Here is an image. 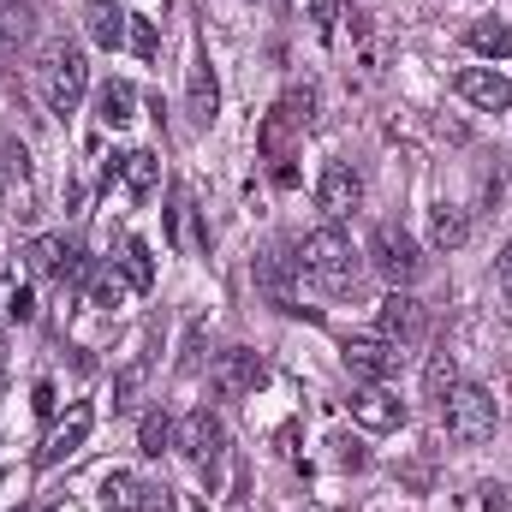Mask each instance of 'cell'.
I'll use <instances>...</instances> for the list:
<instances>
[{
  "instance_id": "cell-18",
  "label": "cell",
  "mask_w": 512,
  "mask_h": 512,
  "mask_svg": "<svg viewBox=\"0 0 512 512\" xmlns=\"http://www.w3.org/2000/svg\"><path fill=\"white\" fill-rule=\"evenodd\" d=\"M465 42H471L477 54H489V60H507L512 54V24H501V18H477V24L465 30Z\"/></svg>"
},
{
  "instance_id": "cell-16",
  "label": "cell",
  "mask_w": 512,
  "mask_h": 512,
  "mask_svg": "<svg viewBox=\"0 0 512 512\" xmlns=\"http://www.w3.org/2000/svg\"><path fill=\"white\" fill-rule=\"evenodd\" d=\"M131 108H137V90H131V84H120V78H114V84H102V96H96V120H102L108 131L131 126V120H137Z\"/></svg>"
},
{
  "instance_id": "cell-39",
  "label": "cell",
  "mask_w": 512,
  "mask_h": 512,
  "mask_svg": "<svg viewBox=\"0 0 512 512\" xmlns=\"http://www.w3.org/2000/svg\"><path fill=\"white\" fill-rule=\"evenodd\" d=\"M96 6H102V0H96Z\"/></svg>"
},
{
  "instance_id": "cell-1",
  "label": "cell",
  "mask_w": 512,
  "mask_h": 512,
  "mask_svg": "<svg viewBox=\"0 0 512 512\" xmlns=\"http://www.w3.org/2000/svg\"><path fill=\"white\" fill-rule=\"evenodd\" d=\"M298 268H304L322 292H352V280H358V251H352V239L328 221V227L304 233V245H298Z\"/></svg>"
},
{
  "instance_id": "cell-2",
  "label": "cell",
  "mask_w": 512,
  "mask_h": 512,
  "mask_svg": "<svg viewBox=\"0 0 512 512\" xmlns=\"http://www.w3.org/2000/svg\"><path fill=\"white\" fill-rule=\"evenodd\" d=\"M441 423H447V435H453L459 447L489 441V435H495V423H501L495 393H489V387H477V382H459L447 399H441Z\"/></svg>"
},
{
  "instance_id": "cell-5",
  "label": "cell",
  "mask_w": 512,
  "mask_h": 512,
  "mask_svg": "<svg viewBox=\"0 0 512 512\" xmlns=\"http://www.w3.org/2000/svg\"><path fill=\"white\" fill-rule=\"evenodd\" d=\"M179 453L191 459V465H203L209 471V483H215V465H221V453H227V423L203 405V411H191L185 423H179Z\"/></svg>"
},
{
  "instance_id": "cell-21",
  "label": "cell",
  "mask_w": 512,
  "mask_h": 512,
  "mask_svg": "<svg viewBox=\"0 0 512 512\" xmlns=\"http://www.w3.org/2000/svg\"><path fill=\"white\" fill-rule=\"evenodd\" d=\"M120 274H126L131 292H149V286H155V256H149L143 239H126V251H120Z\"/></svg>"
},
{
  "instance_id": "cell-22",
  "label": "cell",
  "mask_w": 512,
  "mask_h": 512,
  "mask_svg": "<svg viewBox=\"0 0 512 512\" xmlns=\"http://www.w3.org/2000/svg\"><path fill=\"white\" fill-rule=\"evenodd\" d=\"M137 501H143V489H137L131 471H108L102 477V512H137Z\"/></svg>"
},
{
  "instance_id": "cell-11",
  "label": "cell",
  "mask_w": 512,
  "mask_h": 512,
  "mask_svg": "<svg viewBox=\"0 0 512 512\" xmlns=\"http://www.w3.org/2000/svg\"><path fill=\"white\" fill-rule=\"evenodd\" d=\"M453 84H459V96H465L471 108H483V114H507L512 108V84L501 72H489V66H465Z\"/></svg>"
},
{
  "instance_id": "cell-8",
  "label": "cell",
  "mask_w": 512,
  "mask_h": 512,
  "mask_svg": "<svg viewBox=\"0 0 512 512\" xmlns=\"http://www.w3.org/2000/svg\"><path fill=\"white\" fill-rule=\"evenodd\" d=\"M358 203H364V179H358L346 161H328L322 179H316V209H322L328 221H346Z\"/></svg>"
},
{
  "instance_id": "cell-28",
  "label": "cell",
  "mask_w": 512,
  "mask_h": 512,
  "mask_svg": "<svg viewBox=\"0 0 512 512\" xmlns=\"http://www.w3.org/2000/svg\"><path fill=\"white\" fill-rule=\"evenodd\" d=\"M143 376H149V364H126V370H120V382H114V405H120V411H131V405H137Z\"/></svg>"
},
{
  "instance_id": "cell-4",
  "label": "cell",
  "mask_w": 512,
  "mask_h": 512,
  "mask_svg": "<svg viewBox=\"0 0 512 512\" xmlns=\"http://www.w3.org/2000/svg\"><path fill=\"white\" fill-rule=\"evenodd\" d=\"M370 262H376V274L393 280V286H411V280L423 274V251H417V239H411L405 227H376Z\"/></svg>"
},
{
  "instance_id": "cell-26",
  "label": "cell",
  "mask_w": 512,
  "mask_h": 512,
  "mask_svg": "<svg viewBox=\"0 0 512 512\" xmlns=\"http://www.w3.org/2000/svg\"><path fill=\"white\" fill-rule=\"evenodd\" d=\"M30 30H36V12H24V6H6V12H0V54H6L12 42H24Z\"/></svg>"
},
{
  "instance_id": "cell-37",
  "label": "cell",
  "mask_w": 512,
  "mask_h": 512,
  "mask_svg": "<svg viewBox=\"0 0 512 512\" xmlns=\"http://www.w3.org/2000/svg\"><path fill=\"white\" fill-rule=\"evenodd\" d=\"M12 316V280H0V322Z\"/></svg>"
},
{
  "instance_id": "cell-13",
  "label": "cell",
  "mask_w": 512,
  "mask_h": 512,
  "mask_svg": "<svg viewBox=\"0 0 512 512\" xmlns=\"http://www.w3.org/2000/svg\"><path fill=\"white\" fill-rule=\"evenodd\" d=\"M346 370L364 376V382H387L399 370V346H387V340H346Z\"/></svg>"
},
{
  "instance_id": "cell-10",
  "label": "cell",
  "mask_w": 512,
  "mask_h": 512,
  "mask_svg": "<svg viewBox=\"0 0 512 512\" xmlns=\"http://www.w3.org/2000/svg\"><path fill=\"white\" fill-rule=\"evenodd\" d=\"M352 417H358V429H370V435H393V429L405 423V399L387 393L382 382H370L358 399H352Z\"/></svg>"
},
{
  "instance_id": "cell-14",
  "label": "cell",
  "mask_w": 512,
  "mask_h": 512,
  "mask_svg": "<svg viewBox=\"0 0 512 512\" xmlns=\"http://www.w3.org/2000/svg\"><path fill=\"white\" fill-rule=\"evenodd\" d=\"M6 179H12V215L18 221H30L36 215V191H30V149L24 143H6Z\"/></svg>"
},
{
  "instance_id": "cell-19",
  "label": "cell",
  "mask_w": 512,
  "mask_h": 512,
  "mask_svg": "<svg viewBox=\"0 0 512 512\" xmlns=\"http://www.w3.org/2000/svg\"><path fill=\"white\" fill-rule=\"evenodd\" d=\"M465 239H471V221H465L459 209H447V203H441V209L429 215V245H435V251H459Z\"/></svg>"
},
{
  "instance_id": "cell-33",
  "label": "cell",
  "mask_w": 512,
  "mask_h": 512,
  "mask_svg": "<svg viewBox=\"0 0 512 512\" xmlns=\"http://www.w3.org/2000/svg\"><path fill=\"white\" fill-rule=\"evenodd\" d=\"M137 512H179V501H173V489H143Z\"/></svg>"
},
{
  "instance_id": "cell-36",
  "label": "cell",
  "mask_w": 512,
  "mask_h": 512,
  "mask_svg": "<svg viewBox=\"0 0 512 512\" xmlns=\"http://www.w3.org/2000/svg\"><path fill=\"white\" fill-rule=\"evenodd\" d=\"M36 411H42V417L54 411V387H48V382H36Z\"/></svg>"
},
{
  "instance_id": "cell-31",
  "label": "cell",
  "mask_w": 512,
  "mask_h": 512,
  "mask_svg": "<svg viewBox=\"0 0 512 512\" xmlns=\"http://www.w3.org/2000/svg\"><path fill=\"white\" fill-rule=\"evenodd\" d=\"M60 256H66L60 239H30V268H36V274H54V268H60Z\"/></svg>"
},
{
  "instance_id": "cell-29",
  "label": "cell",
  "mask_w": 512,
  "mask_h": 512,
  "mask_svg": "<svg viewBox=\"0 0 512 512\" xmlns=\"http://www.w3.org/2000/svg\"><path fill=\"white\" fill-rule=\"evenodd\" d=\"M131 54H137V60H155V54H161V36H155V18H131Z\"/></svg>"
},
{
  "instance_id": "cell-24",
  "label": "cell",
  "mask_w": 512,
  "mask_h": 512,
  "mask_svg": "<svg viewBox=\"0 0 512 512\" xmlns=\"http://www.w3.org/2000/svg\"><path fill=\"white\" fill-rule=\"evenodd\" d=\"M453 387H459V364H453V352L441 346V352L429 358V370H423V393H429V399H447Z\"/></svg>"
},
{
  "instance_id": "cell-34",
  "label": "cell",
  "mask_w": 512,
  "mask_h": 512,
  "mask_svg": "<svg viewBox=\"0 0 512 512\" xmlns=\"http://www.w3.org/2000/svg\"><path fill=\"white\" fill-rule=\"evenodd\" d=\"M483 512H512V495L501 489V483H489V489H483Z\"/></svg>"
},
{
  "instance_id": "cell-17",
  "label": "cell",
  "mask_w": 512,
  "mask_h": 512,
  "mask_svg": "<svg viewBox=\"0 0 512 512\" xmlns=\"http://www.w3.org/2000/svg\"><path fill=\"white\" fill-rule=\"evenodd\" d=\"M120 179L131 185V197H149V191L161 185V155H155V149H126Z\"/></svg>"
},
{
  "instance_id": "cell-25",
  "label": "cell",
  "mask_w": 512,
  "mask_h": 512,
  "mask_svg": "<svg viewBox=\"0 0 512 512\" xmlns=\"http://www.w3.org/2000/svg\"><path fill=\"white\" fill-rule=\"evenodd\" d=\"M167 447H173V423H167V411H149V417H143V429H137V453L161 459Z\"/></svg>"
},
{
  "instance_id": "cell-6",
  "label": "cell",
  "mask_w": 512,
  "mask_h": 512,
  "mask_svg": "<svg viewBox=\"0 0 512 512\" xmlns=\"http://www.w3.org/2000/svg\"><path fill=\"white\" fill-rule=\"evenodd\" d=\"M262 358L256 352H245V346H233V352H221L215 364H209V387L221 393V399H251L256 387H262Z\"/></svg>"
},
{
  "instance_id": "cell-38",
  "label": "cell",
  "mask_w": 512,
  "mask_h": 512,
  "mask_svg": "<svg viewBox=\"0 0 512 512\" xmlns=\"http://www.w3.org/2000/svg\"><path fill=\"white\" fill-rule=\"evenodd\" d=\"M501 286H507V292H512V245H507V251H501Z\"/></svg>"
},
{
  "instance_id": "cell-20",
  "label": "cell",
  "mask_w": 512,
  "mask_h": 512,
  "mask_svg": "<svg viewBox=\"0 0 512 512\" xmlns=\"http://www.w3.org/2000/svg\"><path fill=\"white\" fill-rule=\"evenodd\" d=\"M292 262H298V256H292ZM292 262H286V256H262V262H256V280L268 286V298H274L280 310H298V304H292Z\"/></svg>"
},
{
  "instance_id": "cell-9",
  "label": "cell",
  "mask_w": 512,
  "mask_h": 512,
  "mask_svg": "<svg viewBox=\"0 0 512 512\" xmlns=\"http://www.w3.org/2000/svg\"><path fill=\"white\" fill-rule=\"evenodd\" d=\"M90 429H96V411H90V405H72V411H66V417H60V423L48 429V441H42L36 465H42V471H54L60 459H72V453H78V447L90 441Z\"/></svg>"
},
{
  "instance_id": "cell-27",
  "label": "cell",
  "mask_w": 512,
  "mask_h": 512,
  "mask_svg": "<svg viewBox=\"0 0 512 512\" xmlns=\"http://www.w3.org/2000/svg\"><path fill=\"white\" fill-rule=\"evenodd\" d=\"M286 137H292V120H286V114H268V126H262V155H268V161H286Z\"/></svg>"
},
{
  "instance_id": "cell-23",
  "label": "cell",
  "mask_w": 512,
  "mask_h": 512,
  "mask_svg": "<svg viewBox=\"0 0 512 512\" xmlns=\"http://www.w3.org/2000/svg\"><path fill=\"white\" fill-rule=\"evenodd\" d=\"M84 292H90V304H96V310H120L131 286H126V274H114V268H96V274L84 280Z\"/></svg>"
},
{
  "instance_id": "cell-32",
  "label": "cell",
  "mask_w": 512,
  "mask_h": 512,
  "mask_svg": "<svg viewBox=\"0 0 512 512\" xmlns=\"http://www.w3.org/2000/svg\"><path fill=\"white\" fill-rule=\"evenodd\" d=\"M334 12H340V0H310V24H316V36H334Z\"/></svg>"
},
{
  "instance_id": "cell-35",
  "label": "cell",
  "mask_w": 512,
  "mask_h": 512,
  "mask_svg": "<svg viewBox=\"0 0 512 512\" xmlns=\"http://www.w3.org/2000/svg\"><path fill=\"white\" fill-rule=\"evenodd\" d=\"M340 465H364V447L358 441H340Z\"/></svg>"
},
{
  "instance_id": "cell-30",
  "label": "cell",
  "mask_w": 512,
  "mask_h": 512,
  "mask_svg": "<svg viewBox=\"0 0 512 512\" xmlns=\"http://www.w3.org/2000/svg\"><path fill=\"white\" fill-rule=\"evenodd\" d=\"M280 114H286V120H292V126H310V120H316V90H310V84H304V90H292V96H286V108H280Z\"/></svg>"
},
{
  "instance_id": "cell-3",
  "label": "cell",
  "mask_w": 512,
  "mask_h": 512,
  "mask_svg": "<svg viewBox=\"0 0 512 512\" xmlns=\"http://www.w3.org/2000/svg\"><path fill=\"white\" fill-rule=\"evenodd\" d=\"M36 72H42V102H48V114H72V108L84 102L90 66H84V54H78L72 42H54Z\"/></svg>"
},
{
  "instance_id": "cell-12",
  "label": "cell",
  "mask_w": 512,
  "mask_h": 512,
  "mask_svg": "<svg viewBox=\"0 0 512 512\" xmlns=\"http://www.w3.org/2000/svg\"><path fill=\"white\" fill-rule=\"evenodd\" d=\"M185 108H191V120H197V126H215V114H221V84H215L209 54H197V60H191V78H185Z\"/></svg>"
},
{
  "instance_id": "cell-7",
  "label": "cell",
  "mask_w": 512,
  "mask_h": 512,
  "mask_svg": "<svg viewBox=\"0 0 512 512\" xmlns=\"http://www.w3.org/2000/svg\"><path fill=\"white\" fill-rule=\"evenodd\" d=\"M376 328H382L387 346H399V352H405L411 340H423L429 316H423V304H417L411 292H399V286H393V292L382 298V310H376Z\"/></svg>"
},
{
  "instance_id": "cell-15",
  "label": "cell",
  "mask_w": 512,
  "mask_h": 512,
  "mask_svg": "<svg viewBox=\"0 0 512 512\" xmlns=\"http://www.w3.org/2000/svg\"><path fill=\"white\" fill-rule=\"evenodd\" d=\"M126 36H131V12H120L114 0L90 6V42L96 48H126Z\"/></svg>"
}]
</instances>
